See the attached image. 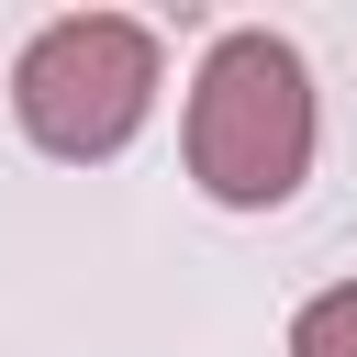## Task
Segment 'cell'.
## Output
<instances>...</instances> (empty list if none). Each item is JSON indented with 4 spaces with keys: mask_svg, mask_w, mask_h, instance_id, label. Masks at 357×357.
<instances>
[{
    "mask_svg": "<svg viewBox=\"0 0 357 357\" xmlns=\"http://www.w3.org/2000/svg\"><path fill=\"white\" fill-rule=\"evenodd\" d=\"M178 145H190L201 201H223V212H279V201L312 178V145H324L301 45L268 33V22L212 33V56H201V78H190Z\"/></svg>",
    "mask_w": 357,
    "mask_h": 357,
    "instance_id": "1",
    "label": "cell"
},
{
    "mask_svg": "<svg viewBox=\"0 0 357 357\" xmlns=\"http://www.w3.org/2000/svg\"><path fill=\"white\" fill-rule=\"evenodd\" d=\"M156 89H167V45H156V22H134V11H56V22L11 56V123H22L45 156H67V167L123 156V145L145 134Z\"/></svg>",
    "mask_w": 357,
    "mask_h": 357,
    "instance_id": "2",
    "label": "cell"
},
{
    "mask_svg": "<svg viewBox=\"0 0 357 357\" xmlns=\"http://www.w3.org/2000/svg\"><path fill=\"white\" fill-rule=\"evenodd\" d=\"M290 357H357V279H335L290 312Z\"/></svg>",
    "mask_w": 357,
    "mask_h": 357,
    "instance_id": "3",
    "label": "cell"
}]
</instances>
